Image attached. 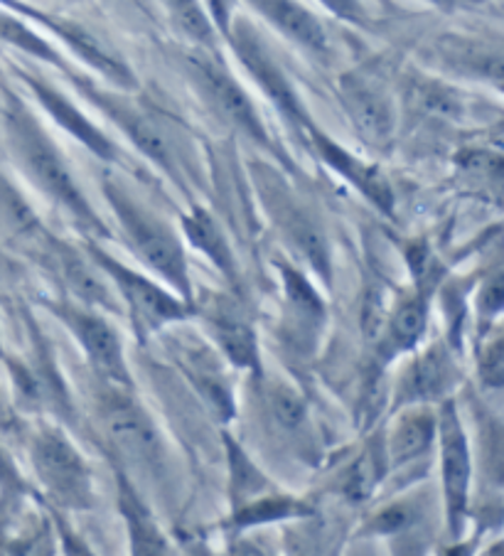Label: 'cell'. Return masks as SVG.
Segmentation results:
<instances>
[{
	"instance_id": "cell-22",
	"label": "cell",
	"mask_w": 504,
	"mask_h": 556,
	"mask_svg": "<svg viewBox=\"0 0 504 556\" xmlns=\"http://www.w3.org/2000/svg\"><path fill=\"white\" fill-rule=\"evenodd\" d=\"M445 60L453 64L455 70L478 74V77H488L494 85L502 79V54L500 50H488L478 42L457 40L445 45Z\"/></svg>"
},
{
	"instance_id": "cell-10",
	"label": "cell",
	"mask_w": 504,
	"mask_h": 556,
	"mask_svg": "<svg viewBox=\"0 0 504 556\" xmlns=\"http://www.w3.org/2000/svg\"><path fill=\"white\" fill-rule=\"evenodd\" d=\"M441 458H443V490L448 503V517H451L453 532H461V522L468 507L470 488V451L465 439L461 419L455 406L448 402L441 414Z\"/></svg>"
},
{
	"instance_id": "cell-37",
	"label": "cell",
	"mask_w": 504,
	"mask_h": 556,
	"mask_svg": "<svg viewBox=\"0 0 504 556\" xmlns=\"http://www.w3.org/2000/svg\"><path fill=\"white\" fill-rule=\"evenodd\" d=\"M478 161H480V168H478V173H482V165L490 161V155H488V153H484V157L480 155V157H478ZM484 173H488V168H484ZM488 175H494V178H500V170H490Z\"/></svg>"
},
{
	"instance_id": "cell-4",
	"label": "cell",
	"mask_w": 504,
	"mask_h": 556,
	"mask_svg": "<svg viewBox=\"0 0 504 556\" xmlns=\"http://www.w3.org/2000/svg\"><path fill=\"white\" fill-rule=\"evenodd\" d=\"M33 460L42 485L60 505L87 509L91 505V476L77 448L60 431L42 429L35 435Z\"/></svg>"
},
{
	"instance_id": "cell-3",
	"label": "cell",
	"mask_w": 504,
	"mask_h": 556,
	"mask_svg": "<svg viewBox=\"0 0 504 556\" xmlns=\"http://www.w3.org/2000/svg\"><path fill=\"white\" fill-rule=\"evenodd\" d=\"M224 37L231 42L239 62L244 64V70L254 77L261 91L274 101V106L281 111L286 122L291 124L298 134H305L307 126L313 124L311 116H307V111L303 109L301 99H298L295 89L291 87V81H288L284 70L278 67L274 54L266 48V42L261 40L256 27L247 23L244 17H229Z\"/></svg>"
},
{
	"instance_id": "cell-2",
	"label": "cell",
	"mask_w": 504,
	"mask_h": 556,
	"mask_svg": "<svg viewBox=\"0 0 504 556\" xmlns=\"http://www.w3.org/2000/svg\"><path fill=\"white\" fill-rule=\"evenodd\" d=\"M109 202L116 210V217L124 227L128 244L134 247V252L143 258V262L155 268L158 274L171 281L177 293H182L185 299H190V274L188 262H185V252L173 231L167 229L163 222H158L153 215H148L143 207H138L134 200L128 198L124 190L106 185Z\"/></svg>"
},
{
	"instance_id": "cell-30",
	"label": "cell",
	"mask_w": 504,
	"mask_h": 556,
	"mask_svg": "<svg viewBox=\"0 0 504 556\" xmlns=\"http://www.w3.org/2000/svg\"><path fill=\"white\" fill-rule=\"evenodd\" d=\"M332 15H338L340 21H348L352 25H369V15L364 11L362 0H320Z\"/></svg>"
},
{
	"instance_id": "cell-36",
	"label": "cell",
	"mask_w": 504,
	"mask_h": 556,
	"mask_svg": "<svg viewBox=\"0 0 504 556\" xmlns=\"http://www.w3.org/2000/svg\"><path fill=\"white\" fill-rule=\"evenodd\" d=\"M8 421H11V414H8V406L3 402V396H0V426H8Z\"/></svg>"
},
{
	"instance_id": "cell-9",
	"label": "cell",
	"mask_w": 504,
	"mask_h": 556,
	"mask_svg": "<svg viewBox=\"0 0 504 556\" xmlns=\"http://www.w3.org/2000/svg\"><path fill=\"white\" fill-rule=\"evenodd\" d=\"M340 99L352 126L369 146H387L394 134V109L377 81L362 74H344L340 79Z\"/></svg>"
},
{
	"instance_id": "cell-19",
	"label": "cell",
	"mask_w": 504,
	"mask_h": 556,
	"mask_svg": "<svg viewBox=\"0 0 504 556\" xmlns=\"http://www.w3.org/2000/svg\"><path fill=\"white\" fill-rule=\"evenodd\" d=\"M284 286H286V301H288V315H291L293 326L307 336V332H317L325 320V305L320 295L313 291V286L305 278L293 271V268H281Z\"/></svg>"
},
{
	"instance_id": "cell-29",
	"label": "cell",
	"mask_w": 504,
	"mask_h": 556,
	"mask_svg": "<svg viewBox=\"0 0 504 556\" xmlns=\"http://www.w3.org/2000/svg\"><path fill=\"white\" fill-rule=\"evenodd\" d=\"M375 480H377L375 456H369V453H367V456H362L357 466L352 468L350 480H348V490H344V493H348L354 500L367 497L371 493V485H375Z\"/></svg>"
},
{
	"instance_id": "cell-28",
	"label": "cell",
	"mask_w": 504,
	"mask_h": 556,
	"mask_svg": "<svg viewBox=\"0 0 504 556\" xmlns=\"http://www.w3.org/2000/svg\"><path fill=\"white\" fill-rule=\"evenodd\" d=\"M268 406H270V414L276 416V421L281 424L284 429H288V431L301 429L303 421H305V406H303V402L298 400L293 392H288V389H284V387L270 389Z\"/></svg>"
},
{
	"instance_id": "cell-7",
	"label": "cell",
	"mask_w": 504,
	"mask_h": 556,
	"mask_svg": "<svg viewBox=\"0 0 504 556\" xmlns=\"http://www.w3.org/2000/svg\"><path fill=\"white\" fill-rule=\"evenodd\" d=\"M109 439L121 456L143 468L158 470L163 463V443L153 421L130 400L111 396L104 406Z\"/></svg>"
},
{
	"instance_id": "cell-31",
	"label": "cell",
	"mask_w": 504,
	"mask_h": 556,
	"mask_svg": "<svg viewBox=\"0 0 504 556\" xmlns=\"http://www.w3.org/2000/svg\"><path fill=\"white\" fill-rule=\"evenodd\" d=\"M482 379L490 387H500L502 384V340L500 338L494 340L488 350H484Z\"/></svg>"
},
{
	"instance_id": "cell-1",
	"label": "cell",
	"mask_w": 504,
	"mask_h": 556,
	"mask_svg": "<svg viewBox=\"0 0 504 556\" xmlns=\"http://www.w3.org/2000/svg\"><path fill=\"white\" fill-rule=\"evenodd\" d=\"M5 124L13 153L21 161L23 170L35 180L37 188L45 194H50L54 202H60L64 210H70L79 225L97 231L104 229L97 219L94 210L89 207L87 198L81 194L77 180L72 178L58 146L50 141L48 134L42 131V126L30 116V111L15 101L11 111H8Z\"/></svg>"
},
{
	"instance_id": "cell-27",
	"label": "cell",
	"mask_w": 504,
	"mask_h": 556,
	"mask_svg": "<svg viewBox=\"0 0 504 556\" xmlns=\"http://www.w3.org/2000/svg\"><path fill=\"white\" fill-rule=\"evenodd\" d=\"M305 513H307L305 505L295 503V500L268 497V500H259V503L249 505L244 509H239L235 522L247 527V525H259V522L284 520V517H295V515H305Z\"/></svg>"
},
{
	"instance_id": "cell-16",
	"label": "cell",
	"mask_w": 504,
	"mask_h": 556,
	"mask_svg": "<svg viewBox=\"0 0 504 556\" xmlns=\"http://www.w3.org/2000/svg\"><path fill=\"white\" fill-rule=\"evenodd\" d=\"M453 382V363L443 348L428 350L411 365L404 379V396L414 400H436Z\"/></svg>"
},
{
	"instance_id": "cell-8",
	"label": "cell",
	"mask_w": 504,
	"mask_h": 556,
	"mask_svg": "<svg viewBox=\"0 0 504 556\" xmlns=\"http://www.w3.org/2000/svg\"><path fill=\"white\" fill-rule=\"evenodd\" d=\"M94 258L97 264L114 278L118 291L124 293V299L128 301L130 311H134L136 318L143 320L148 328H161L165 323L188 318V305L177 301L175 295L165 293L161 286L148 281L141 274L130 271V268L118 264L116 258H109L104 252H99V249H94Z\"/></svg>"
},
{
	"instance_id": "cell-23",
	"label": "cell",
	"mask_w": 504,
	"mask_h": 556,
	"mask_svg": "<svg viewBox=\"0 0 504 556\" xmlns=\"http://www.w3.org/2000/svg\"><path fill=\"white\" fill-rule=\"evenodd\" d=\"M426 328V299L424 295H416V299H408L406 303H401L396 313L391 315L389 323V336H387V348L389 355L394 352L414 348L418 340L424 336Z\"/></svg>"
},
{
	"instance_id": "cell-25",
	"label": "cell",
	"mask_w": 504,
	"mask_h": 556,
	"mask_svg": "<svg viewBox=\"0 0 504 556\" xmlns=\"http://www.w3.org/2000/svg\"><path fill=\"white\" fill-rule=\"evenodd\" d=\"M0 40L13 45V48L23 50L27 54H33V58L52 62L64 70V62L58 54V50H54L50 42H45L40 35L33 33L23 21H17L15 15L3 11V8H0Z\"/></svg>"
},
{
	"instance_id": "cell-5",
	"label": "cell",
	"mask_w": 504,
	"mask_h": 556,
	"mask_svg": "<svg viewBox=\"0 0 504 556\" xmlns=\"http://www.w3.org/2000/svg\"><path fill=\"white\" fill-rule=\"evenodd\" d=\"M188 70L200 94L227 118V122L241 128L256 143L270 148V138L264 122H261L256 106L251 104L247 91L231 77L227 67L210 52H192L188 58Z\"/></svg>"
},
{
	"instance_id": "cell-13",
	"label": "cell",
	"mask_w": 504,
	"mask_h": 556,
	"mask_svg": "<svg viewBox=\"0 0 504 556\" xmlns=\"http://www.w3.org/2000/svg\"><path fill=\"white\" fill-rule=\"evenodd\" d=\"M247 3L261 17H266L278 33L286 35L288 40L301 45L303 50L315 54L330 50V40L323 23L298 0H247Z\"/></svg>"
},
{
	"instance_id": "cell-33",
	"label": "cell",
	"mask_w": 504,
	"mask_h": 556,
	"mask_svg": "<svg viewBox=\"0 0 504 556\" xmlns=\"http://www.w3.org/2000/svg\"><path fill=\"white\" fill-rule=\"evenodd\" d=\"M21 483V478H17V470H15V463L8 458V453L0 448V485L3 488H13Z\"/></svg>"
},
{
	"instance_id": "cell-15",
	"label": "cell",
	"mask_w": 504,
	"mask_h": 556,
	"mask_svg": "<svg viewBox=\"0 0 504 556\" xmlns=\"http://www.w3.org/2000/svg\"><path fill=\"white\" fill-rule=\"evenodd\" d=\"M182 352V365L192 377L194 387L204 394V400L217 412L219 419H231L235 414V402H231V389L224 382V375L219 365L214 363L210 350L202 345H185Z\"/></svg>"
},
{
	"instance_id": "cell-35",
	"label": "cell",
	"mask_w": 504,
	"mask_h": 556,
	"mask_svg": "<svg viewBox=\"0 0 504 556\" xmlns=\"http://www.w3.org/2000/svg\"><path fill=\"white\" fill-rule=\"evenodd\" d=\"M431 3L443 8V11H455V8H465L470 3H478V0H431Z\"/></svg>"
},
{
	"instance_id": "cell-6",
	"label": "cell",
	"mask_w": 504,
	"mask_h": 556,
	"mask_svg": "<svg viewBox=\"0 0 504 556\" xmlns=\"http://www.w3.org/2000/svg\"><path fill=\"white\" fill-rule=\"evenodd\" d=\"M84 94H87L94 104L104 111V114L114 122L121 131H124L134 146L141 151L146 157H151L155 165H161L163 170L171 175H177V157L171 138L155 122L151 114H146L143 109L128 104L126 99L116 94H109V91H101L97 87H89L87 81H79Z\"/></svg>"
},
{
	"instance_id": "cell-24",
	"label": "cell",
	"mask_w": 504,
	"mask_h": 556,
	"mask_svg": "<svg viewBox=\"0 0 504 556\" xmlns=\"http://www.w3.org/2000/svg\"><path fill=\"white\" fill-rule=\"evenodd\" d=\"M60 268L67 283L74 289V293L79 295L81 301H87L91 305H106V308H114V299L104 283L99 281L94 271L81 262L79 256H74L70 249H62L60 252Z\"/></svg>"
},
{
	"instance_id": "cell-26",
	"label": "cell",
	"mask_w": 504,
	"mask_h": 556,
	"mask_svg": "<svg viewBox=\"0 0 504 556\" xmlns=\"http://www.w3.org/2000/svg\"><path fill=\"white\" fill-rule=\"evenodd\" d=\"M161 3L167 8V13L173 15L175 25L180 27L185 35L192 37L194 42L204 45V48H214V42H217V30H214L210 15L204 13L200 0H161Z\"/></svg>"
},
{
	"instance_id": "cell-21",
	"label": "cell",
	"mask_w": 504,
	"mask_h": 556,
	"mask_svg": "<svg viewBox=\"0 0 504 556\" xmlns=\"http://www.w3.org/2000/svg\"><path fill=\"white\" fill-rule=\"evenodd\" d=\"M214 336H217L222 350L227 352V357L239 367H247L251 372L259 375V350L256 338L247 323H241L231 315L222 313L219 318L212 320Z\"/></svg>"
},
{
	"instance_id": "cell-18",
	"label": "cell",
	"mask_w": 504,
	"mask_h": 556,
	"mask_svg": "<svg viewBox=\"0 0 504 556\" xmlns=\"http://www.w3.org/2000/svg\"><path fill=\"white\" fill-rule=\"evenodd\" d=\"M436 431H438L436 419L428 412H416V414L404 416L394 429V435H391V443H389V456L394 460V466L411 463L418 456H424V453H428Z\"/></svg>"
},
{
	"instance_id": "cell-34",
	"label": "cell",
	"mask_w": 504,
	"mask_h": 556,
	"mask_svg": "<svg viewBox=\"0 0 504 556\" xmlns=\"http://www.w3.org/2000/svg\"><path fill=\"white\" fill-rule=\"evenodd\" d=\"M212 11H214V23L219 25V30L224 33L229 25V0H210Z\"/></svg>"
},
{
	"instance_id": "cell-32",
	"label": "cell",
	"mask_w": 504,
	"mask_h": 556,
	"mask_svg": "<svg viewBox=\"0 0 504 556\" xmlns=\"http://www.w3.org/2000/svg\"><path fill=\"white\" fill-rule=\"evenodd\" d=\"M502 301H504V293H502V278L500 274H492V278L488 283H484L482 289V311L488 315H497L502 311Z\"/></svg>"
},
{
	"instance_id": "cell-14",
	"label": "cell",
	"mask_w": 504,
	"mask_h": 556,
	"mask_svg": "<svg viewBox=\"0 0 504 556\" xmlns=\"http://www.w3.org/2000/svg\"><path fill=\"white\" fill-rule=\"evenodd\" d=\"M27 85H30L37 101H40L45 111H48L54 122H58L64 128V131L72 134L79 143L87 146L94 155L104 157V161H114V155H116L114 143H111L109 138L101 134L99 128L91 124L77 106L70 104V101L64 99L58 89H52L50 85H45L42 79H35V77H27Z\"/></svg>"
},
{
	"instance_id": "cell-11",
	"label": "cell",
	"mask_w": 504,
	"mask_h": 556,
	"mask_svg": "<svg viewBox=\"0 0 504 556\" xmlns=\"http://www.w3.org/2000/svg\"><path fill=\"white\" fill-rule=\"evenodd\" d=\"M58 315L67 320V326L74 330V336L79 338L81 348L87 350L91 365L97 367V372L101 377H106L109 382L116 384H128L121 340L116 336V330L111 328L104 318L77 308H58Z\"/></svg>"
},
{
	"instance_id": "cell-17",
	"label": "cell",
	"mask_w": 504,
	"mask_h": 556,
	"mask_svg": "<svg viewBox=\"0 0 504 556\" xmlns=\"http://www.w3.org/2000/svg\"><path fill=\"white\" fill-rule=\"evenodd\" d=\"M118 490H121L118 505H121V513L126 517L134 554H165L167 544L163 540L161 530H158L151 513H148L146 505L138 500L134 488L128 485V480L121 476V472H118Z\"/></svg>"
},
{
	"instance_id": "cell-20",
	"label": "cell",
	"mask_w": 504,
	"mask_h": 556,
	"mask_svg": "<svg viewBox=\"0 0 504 556\" xmlns=\"http://www.w3.org/2000/svg\"><path fill=\"white\" fill-rule=\"evenodd\" d=\"M182 227L188 231L190 242L200 249V252L207 254L214 266L222 268L224 274H235V258H231L229 252V244L227 239L217 227V222H214L207 212L204 210H194L192 215H188L182 219Z\"/></svg>"
},
{
	"instance_id": "cell-12",
	"label": "cell",
	"mask_w": 504,
	"mask_h": 556,
	"mask_svg": "<svg viewBox=\"0 0 504 556\" xmlns=\"http://www.w3.org/2000/svg\"><path fill=\"white\" fill-rule=\"evenodd\" d=\"M305 134L311 138V143L317 148V153L323 155V161L328 163L332 170H338L344 180H350L354 188H357L364 198L375 202L381 212H387V215L394 212V192H391V185L385 175H381L379 168L360 161V157L352 155L350 151H344L342 146H338L332 138L325 136L320 128H315V124L307 126Z\"/></svg>"
}]
</instances>
